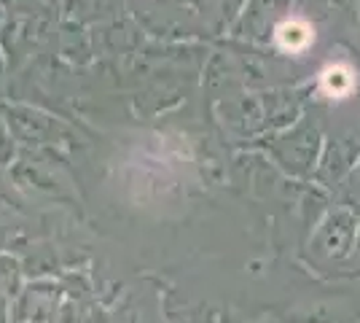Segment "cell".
Segmentation results:
<instances>
[{"label": "cell", "mask_w": 360, "mask_h": 323, "mask_svg": "<svg viewBox=\"0 0 360 323\" xmlns=\"http://www.w3.org/2000/svg\"><path fill=\"white\" fill-rule=\"evenodd\" d=\"M355 87H358L355 84V73L345 62H333V65H328L320 73V89L330 100H347L349 94L355 92Z\"/></svg>", "instance_id": "2"}, {"label": "cell", "mask_w": 360, "mask_h": 323, "mask_svg": "<svg viewBox=\"0 0 360 323\" xmlns=\"http://www.w3.org/2000/svg\"><path fill=\"white\" fill-rule=\"evenodd\" d=\"M274 41L285 54H304L315 44V30L304 19H285L283 25H277Z\"/></svg>", "instance_id": "1"}]
</instances>
